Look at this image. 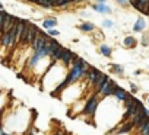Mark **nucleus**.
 I'll use <instances>...</instances> for the list:
<instances>
[{
	"instance_id": "f257e3e1",
	"label": "nucleus",
	"mask_w": 149,
	"mask_h": 135,
	"mask_svg": "<svg viewBox=\"0 0 149 135\" xmlns=\"http://www.w3.org/2000/svg\"><path fill=\"white\" fill-rule=\"evenodd\" d=\"M117 83L108 76V79L105 80V83L101 86V89H99V92H98V96H99V99L101 100H104V99H107V97H110V96H113L114 95V92H116V89H117Z\"/></svg>"
},
{
	"instance_id": "f03ea898",
	"label": "nucleus",
	"mask_w": 149,
	"mask_h": 135,
	"mask_svg": "<svg viewBox=\"0 0 149 135\" xmlns=\"http://www.w3.org/2000/svg\"><path fill=\"white\" fill-rule=\"evenodd\" d=\"M99 102H101L99 96L92 93V95L88 97L86 103H85L83 115H86V116H94V115H95V112H97V109H98V106H99Z\"/></svg>"
},
{
	"instance_id": "7ed1b4c3",
	"label": "nucleus",
	"mask_w": 149,
	"mask_h": 135,
	"mask_svg": "<svg viewBox=\"0 0 149 135\" xmlns=\"http://www.w3.org/2000/svg\"><path fill=\"white\" fill-rule=\"evenodd\" d=\"M47 39H48V36L44 34V32H38L37 34V36H35V39L32 41V44H31V48L34 50V51H39V50H42L47 45Z\"/></svg>"
},
{
	"instance_id": "20e7f679",
	"label": "nucleus",
	"mask_w": 149,
	"mask_h": 135,
	"mask_svg": "<svg viewBox=\"0 0 149 135\" xmlns=\"http://www.w3.org/2000/svg\"><path fill=\"white\" fill-rule=\"evenodd\" d=\"M16 20H18L16 17H13L10 13H7V12L3 10V26H2V31H0V32H2V35H3V34H7V32L15 26Z\"/></svg>"
},
{
	"instance_id": "39448f33",
	"label": "nucleus",
	"mask_w": 149,
	"mask_h": 135,
	"mask_svg": "<svg viewBox=\"0 0 149 135\" xmlns=\"http://www.w3.org/2000/svg\"><path fill=\"white\" fill-rule=\"evenodd\" d=\"M78 55L73 52V51H70L69 48H65V51H63V57H61V62H63V65L65 67H69V65H72V62L75 61V58H76Z\"/></svg>"
},
{
	"instance_id": "423d86ee",
	"label": "nucleus",
	"mask_w": 149,
	"mask_h": 135,
	"mask_svg": "<svg viewBox=\"0 0 149 135\" xmlns=\"http://www.w3.org/2000/svg\"><path fill=\"white\" fill-rule=\"evenodd\" d=\"M91 7H92L94 12L101 13V15H111V13H113V9H111L110 6H107L105 3H94Z\"/></svg>"
},
{
	"instance_id": "0eeeda50",
	"label": "nucleus",
	"mask_w": 149,
	"mask_h": 135,
	"mask_svg": "<svg viewBox=\"0 0 149 135\" xmlns=\"http://www.w3.org/2000/svg\"><path fill=\"white\" fill-rule=\"evenodd\" d=\"M101 73H102V71H99L97 67H91V69H89V71H88V74H86V80H88V83H89L91 87L94 86V83L97 81V79L99 77Z\"/></svg>"
},
{
	"instance_id": "6e6552de",
	"label": "nucleus",
	"mask_w": 149,
	"mask_h": 135,
	"mask_svg": "<svg viewBox=\"0 0 149 135\" xmlns=\"http://www.w3.org/2000/svg\"><path fill=\"white\" fill-rule=\"evenodd\" d=\"M127 95H129V93H127L123 87L117 86V89H116V92H114V95H113V96L116 97V100H117V102H121V103H123V102L126 100Z\"/></svg>"
},
{
	"instance_id": "1a4fd4ad",
	"label": "nucleus",
	"mask_w": 149,
	"mask_h": 135,
	"mask_svg": "<svg viewBox=\"0 0 149 135\" xmlns=\"http://www.w3.org/2000/svg\"><path fill=\"white\" fill-rule=\"evenodd\" d=\"M79 29L82 32H85V34H91V32L97 31V28H95V25L92 24V22H82V24L79 25Z\"/></svg>"
},
{
	"instance_id": "9d476101",
	"label": "nucleus",
	"mask_w": 149,
	"mask_h": 135,
	"mask_svg": "<svg viewBox=\"0 0 149 135\" xmlns=\"http://www.w3.org/2000/svg\"><path fill=\"white\" fill-rule=\"evenodd\" d=\"M63 51H65V47H63V45H60V47L50 55V57H51V64H56V62H59V61L61 60V57H63Z\"/></svg>"
},
{
	"instance_id": "9b49d317",
	"label": "nucleus",
	"mask_w": 149,
	"mask_h": 135,
	"mask_svg": "<svg viewBox=\"0 0 149 135\" xmlns=\"http://www.w3.org/2000/svg\"><path fill=\"white\" fill-rule=\"evenodd\" d=\"M99 54L104 55L105 58H110L111 54H113V50H111L110 45H107V44H101V45H99Z\"/></svg>"
},
{
	"instance_id": "f8f14e48",
	"label": "nucleus",
	"mask_w": 149,
	"mask_h": 135,
	"mask_svg": "<svg viewBox=\"0 0 149 135\" xmlns=\"http://www.w3.org/2000/svg\"><path fill=\"white\" fill-rule=\"evenodd\" d=\"M145 28H146V22H145V19L139 17V19L135 22V25H133V32H142Z\"/></svg>"
},
{
	"instance_id": "ddd939ff",
	"label": "nucleus",
	"mask_w": 149,
	"mask_h": 135,
	"mask_svg": "<svg viewBox=\"0 0 149 135\" xmlns=\"http://www.w3.org/2000/svg\"><path fill=\"white\" fill-rule=\"evenodd\" d=\"M42 26H44V29L56 28V26H57V19H56V17H47L44 22H42Z\"/></svg>"
},
{
	"instance_id": "4468645a",
	"label": "nucleus",
	"mask_w": 149,
	"mask_h": 135,
	"mask_svg": "<svg viewBox=\"0 0 149 135\" xmlns=\"http://www.w3.org/2000/svg\"><path fill=\"white\" fill-rule=\"evenodd\" d=\"M110 70H111L113 74H117V76L124 74V67L120 65V64H110Z\"/></svg>"
},
{
	"instance_id": "2eb2a0df",
	"label": "nucleus",
	"mask_w": 149,
	"mask_h": 135,
	"mask_svg": "<svg viewBox=\"0 0 149 135\" xmlns=\"http://www.w3.org/2000/svg\"><path fill=\"white\" fill-rule=\"evenodd\" d=\"M136 39H135V36H126L124 38V41H123V45L126 48H135L136 47Z\"/></svg>"
},
{
	"instance_id": "dca6fc26",
	"label": "nucleus",
	"mask_w": 149,
	"mask_h": 135,
	"mask_svg": "<svg viewBox=\"0 0 149 135\" xmlns=\"http://www.w3.org/2000/svg\"><path fill=\"white\" fill-rule=\"evenodd\" d=\"M35 5H39V6H42V7H53L51 0H37Z\"/></svg>"
},
{
	"instance_id": "f3484780",
	"label": "nucleus",
	"mask_w": 149,
	"mask_h": 135,
	"mask_svg": "<svg viewBox=\"0 0 149 135\" xmlns=\"http://www.w3.org/2000/svg\"><path fill=\"white\" fill-rule=\"evenodd\" d=\"M46 32H47V36H53V38H56V36H59V35H60V31H57L56 28L47 29Z\"/></svg>"
},
{
	"instance_id": "a211bd4d",
	"label": "nucleus",
	"mask_w": 149,
	"mask_h": 135,
	"mask_svg": "<svg viewBox=\"0 0 149 135\" xmlns=\"http://www.w3.org/2000/svg\"><path fill=\"white\" fill-rule=\"evenodd\" d=\"M129 86H130V95H136L137 92H139V87H137V84H135V83H129Z\"/></svg>"
},
{
	"instance_id": "6ab92c4d",
	"label": "nucleus",
	"mask_w": 149,
	"mask_h": 135,
	"mask_svg": "<svg viewBox=\"0 0 149 135\" xmlns=\"http://www.w3.org/2000/svg\"><path fill=\"white\" fill-rule=\"evenodd\" d=\"M102 26H104V28H113V26H114V24H113V22H111L110 19H105V20L102 22Z\"/></svg>"
},
{
	"instance_id": "aec40b11",
	"label": "nucleus",
	"mask_w": 149,
	"mask_h": 135,
	"mask_svg": "<svg viewBox=\"0 0 149 135\" xmlns=\"http://www.w3.org/2000/svg\"><path fill=\"white\" fill-rule=\"evenodd\" d=\"M116 2H117L120 6H124V7L130 5V3H129V0H116Z\"/></svg>"
},
{
	"instance_id": "412c9836",
	"label": "nucleus",
	"mask_w": 149,
	"mask_h": 135,
	"mask_svg": "<svg viewBox=\"0 0 149 135\" xmlns=\"http://www.w3.org/2000/svg\"><path fill=\"white\" fill-rule=\"evenodd\" d=\"M142 44H143V45H148V38H146V36H143V39H142Z\"/></svg>"
},
{
	"instance_id": "4be33fe9",
	"label": "nucleus",
	"mask_w": 149,
	"mask_h": 135,
	"mask_svg": "<svg viewBox=\"0 0 149 135\" xmlns=\"http://www.w3.org/2000/svg\"><path fill=\"white\" fill-rule=\"evenodd\" d=\"M143 112H145V116H148V118H149V109H146V107H145V109H143Z\"/></svg>"
},
{
	"instance_id": "5701e85b",
	"label": "nucleus",
	"mask_w": 149,
	"mask_h": 135,
	"mask_svg": "<svg viewBox=\"0 0 149 135\" xmlns=\"http://www.w3.org/2000/svg\"><path fill=\"white\" fill-rule=\"evenodd\" d=\"M3 10H5V6H3L2 2H0V12H3Z\"/></svg>"
},
{
	"instance_id": "b1692460",
	"label": "nucleus",
	"mask_w": 149,
	"mask_h": 135,
	"mask_svg": "<svg viewBox=\"0 0 149 135\" xmlns=\"http://www.w3.org/2000/svg\"><path fill=\"white\" fill-rule=\"evenodd\" d=\"M139 74H142V70H136L135 71V76H139Z\"/></svg>"
},
{
	"instance_id": "393cba45",
	"label": "nucleus",
	"mask_w": 149,
	"mask_h": 135,
	"mask_svg": "<svg viewBox=\"0 0 149 135\" xmlns=\"http://www.w3.org/2000/svg\"><path fill=\"white\" fill-rule=\"evenodd\" d=\"M53 135H65V134H63V132H59V131H57V132H54Z\"/></svg>"
},
{
	"instance_id": "a878e982",
	"label": "nucleus",
	"mask_w": 149,
	"mask_h": 135,
	"mask_svg": "<svg viewBox=\"0 0 149 135\" xmlns=\"http://www.w3.org/2000/svg\"><path fill=\"white\" fill-rule=\"evenodd\" d=\"M97 3H105V0H97Z\"/></svg>"
},
{
	"instance_id": "bb28decb",
	"label": "nucleus",
	"mask_w": 149,
	"mask_h": 135,
	"mask_svg": "<svg viewBox=\"0 0 149 135\" xmlns=\"http://www.w3.org/2000/svg\"><path fill=\"white\" fill-rule=\"evenodd\" d=\"M148 103H149V97H148Z\"/></svg>"
},
{
	"instance_id": "cd10ccee",
	"label": "nucleus",
	"mask_w": 149,
	"mask_h": 135,
	"mask_svg": "<svg viewBox=\"0 0 149 135\" xmlns=\"http://www.w3.org/2000/svg\"><path fill=\"white\" fill-rule=\"evenodd\" d=\"M27 2H28V0H27Z\"/></svg>"
}]
</instances>
